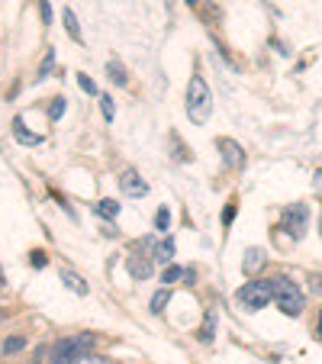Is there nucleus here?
<instances>
[{"label": "nucleus", "instance_id": "10", "mask_svg": "<svg viewBox=\"0 0 322 364\" xmlns=\"http://www.w3.org/2000/svg\"><path fill=\"white\" fill-rule=\"evenodd\" d=\"M126 268H129V274H132V277H139V281H142V277H149L151 271H155V262H145V258L132 255L129 262H126Z\"/></svg>", "mask_w": 322, "mask_h": 364}, {"label": "nucleus", "instance_id": "33", "mask_svg": "<svg viewBox=\"0 0 322 364\" xmlns=\"http://www.w3.org/2000/svg\"><path fill=\"white\" fill-rule=\"evenodd\" d=\"M187 4H200V0H187Z\"/></svg>", "mask_w": 322, "mask_h": 364}, {"label": "nucleus", "instance_id": "27", "mask_svg": "<svg viewBox=\"0 0 322 364\" xmlns=\"http://www.w3.org/2000/svg\"><path fill=\"white\" fill-rule=\"evenodd\" d=\"M52 65H55V52H48V55H45V62H42V71H39V77H45Z\"/></svg>", "mask_w": 322, "mask_h": 364}, {"label": "nucleus", "instance_id": "2", "mask_svg": "<svg viewBox=\"0 0 322 364\" xmlns=\"http://www.w3.org/2000/svg\"><path fill=\"white\" fill-rule=\"evenodd\" d=\"M271 287H274V303L281 313H287V316H300L303 313V303H306V294H303L300 287H296L290 277H274L271 281Z\"/></svg>", "mask_w": 322, "mask_h": 364}, {"label": "nucleus", "instance_id": "3", "mask_svg": "<svg viewBox=\"0 0 322 364\" xmlns=\"http://www.w3.org/2000/svg\"><path fill=\"white\" fill-rule=\"evenodd\" d=\"M90 345L94 338L90 336H71V338H58L48 351V364H75L77 358L90 355Z\"/></svg>", "mask_w": 322, "mask_h": 364}, {"label": "nucleus", "instance_id": "31", "mask_svg": "<svg viewBox=\"0 0 322 364\" xmlns=\"http://www.w3.org/2000/svg\"><path fill=\"white\" fill-rule=\"evenodd\" d=\"M7 287V277H4V271H0V290Z\"/></svg>", "mask_w": 322, "mask_h": 364}, {"label": "nucleus", "instance_id": "15", "mask_svg": "<svg viewBox=\"0 0 322 364\" xmlns=\"http://www.w3.org/2000/svg\"><path fill=\"white\" fill-rule=\"evenodd\" d=\"M213 329H216V313H210L203 323V329H200V342H213Z\"/></svg>", "mask_w": 322, "mask_h": 364}, {"label": "nucleus", "instance_id": "1", "mask_svg": "<svg viewBox=\"0 0 322 364\" xmlns=\"http://www.w3.org/2000/svg\"><path fill=\"white\" fill-rule=\"evenodd\" d=\"M210 113H213V94L203 77L193 75L190 87H187V117H190V123L203 126L206 119H210Z\"/></svg>", "mask_w": 322, "mask_h": 364}, {"label": "nucleus", "instance_id": "7", "mask_svg": "<svg viewBox=\"0 0 322 364\" xmlns=\"http://www.w3.org/2000/svg\"><path fill=\"white\" fill-rule=\"evenodd\" d=\"M119 187H123V193H129V197H145L149 193V184H145L142 178H139V171H123V178H119Z\"/></svg>", "mask_w": 322, "mask_h": 364}, {"label": "nucleus", "instance_id": "29", "mask_svg": "<svg viewBox=\"0 0 322 364\" xmlns=\"http://www.w3.org/2000/svg\"><path fill=\"white\" fill-rule=\"evenodd\" d=\"M39 4H42V20L52 23V10H48V0H39Z\"/></svg>", "mask_w": 322, "mask_h": 364}, {"label": "nucleus", "instance_id": "35", "mask_svg": "<svg viewBox=\"0 0 322 364\" xmlns=\"http://www.w3.org/2000/svg\"><path fill=\"white\" fill-rule=\"evenodd\" d=\"M319 232H322V220H319Z\"/></svg>", "mask_w": 322, "mask_h": 364}, {"label": "nucleus", "instance_id": "26", "mask_svg": "<svg viewBox=\"0 0 322 364\" xmlns=\"http://www.w3.org/2000/svg\"><path fill=\"white\" fill-rule=\"evenodd\" d=\"M309 290H313V294H322V274H309Z\"/></svg>", "mask_w": 322, "mask_h": 364}, {"label": "nucleus", "instance_id": "13", "mask_svg": "<svg viewBox=\"0 0 322 364\" xmlns=\"http://www.w3.org/2000/svg\"><path fill=\"white\" fill-rule=\"evenodd\" d=\"M168 300H171V290H158L155 296H151V313H165V306H168Z\"/></svg>", "mask_w": 322, "mask_h": 364}, {"label": "nucleus", "instance_id": "20", "mask_svg": "<svg viewBox=\"0 0 322 364\" xmlns=\"http://www.w3.org/2000/svg\"><path fill=\"white\" fill-rule=\"evenodd\" d=\"M168 223H171V213H168V210H158V216H155V226L161 229V232H165V229H168Z\"/></svg>", "mask_w": 322, "mask_h": 364}, {"label": "nucleus", "instance_id": "6", "mask_svg": "<svg viewBox=\"0 0 322 364\" xmlns=\"http://www.w3.org/2000/svg\"><path fill=\"white\" fill-rule=\"evenodd\" d=\"M216 149L222 151V159H226L229 168H242V165H245V151H242L239 142H232V139H220V142H216Z\"/></svg>", "mask_w": 322, "mask_h": 364}, {"label": "nucleus", "instance_id": "22", "mask_svg": "<svg viewBox=\"0 0 322 364\" xmlns=\"http://www.w3.org/2000/svg\"><path fill=\"white\" fill-rule=\"evenodd\" d=\"M75 364H110L107 358H100V355H84V358H77Z\"/></svg>", "mask_w": 322, "mask_h": 364}, {"label": "nucleus", "instance_id": "32", "mask_svg": "<svg viewBox=\"0 0 322 364\" xmlns=\"http://www.w3.org/2000/svg\"><path fill=\"white\" fill-rule=\"evenodd\" d=\"M0 323H4V309H0Z\"/></svg>", "mask_w": 322, "mask_h": 364}, {"label": "nucleus", "instance_id": "14", "mask_svg": "<svg viewBox=\"0 0 322 364\" xmlns=\"http://www.w3.org/2000/svg\"><path fill=\"white\" fill-rule=\"evenodd\" d=\"M14 129H16V142H23V145H36V142H39V136H29V129H23V119H16Z\"/></svg>", "mask_w": 322, "mask_h": 364}, {"label": "nucleus", "instance_id": "30", "mask_svg": "<svg viewBox=\"0 0 322 364\" xmlns=\"http://www.w3.org/2000/svg\"><path fill=\"white\" fill-rule=\"evenodd\" d=\"M33 264H36V268H42V264H45V255H42V252H33Z\"/></svg>", "mask_w": 322, "mask_h": 364}, {"label": "nucleus", "instance_id": "9", "mask_svg": "<svg viewBox=\"0 0 322 364\" xmlns=\"http://www.w3.org/2000/svg\"><path fill=\"white\" fill-rule=\"evenodd\" d=\"M261 268H264V252H261V248H248V252H245V262H242V271L252 277L254 271H261Z\"/></svg>", "mask_w": 322, "mask_h": 364}, {"label": "nucleus", "instance_id": "25", "mask_svg": "<svg viewBox=\"0 0 322 364\" xmlns=\"http://www.w3.org/2000/svg\"><path fill=\"white\" fill-rule=\"evenodd\" d=\"M77 84H81L84 90H87V94H97V87H94V81H90L87 75H77Z\"/></svg>", "mask_w": 322, "mask_h": 364}, {"label": "nucleus", "instance_id": "18", "mask_svg": "<svg viewBox=\"0 0 322 364\" xmlns=\"http://www.w3.org/2000/svg\"><path fill=\"white\" fill-rule=\"evenodd\" d=\"M107 71H110V77L117 84H126V71H123V65H119V62H110V68H107Z\"/></svg>", "mask_w": 322, "mask_h": 364}, {"label": "nucleus", "instance_id": "17", "mask_svg": "<svg viewBox=\"0 0 322 364\" xmlns=\"http://www.w3.org/2000/svg\"><path fill=\"white\" fill-rule=\"evenodd\" d=\"M65 26H68L71 39H81V29H77V20H75V10H65Z\"/></svg>", "mask_w": 322, "mask_h": 364}, {"label": "nucleus", "instance_id": "12", "mask_svg": "<svg viewBox=\"0 0 322 364\" xmlns=\"http://www.w3.org/2000/svg\"><path fill=\"white\" fill-rule=\"evenodd\" d=\"M97 213L107 216V220H117V216H119V203H117V200H100V203H97Z\"/></svg>", "mask_w": 322, "mask_h": 364}, {"label": "nucleus", "instance_id": "4", "mask_svg": "<svg viewBox=\"0 0 322 364\" xmlns=\"http://www.w3.org/2000/svg\"><path fill=\"white\" fill-rule=\"evenodd\" d=\"M271 300H274V287H271V281H248L245 287H239V303L245 309H252V313L264 309Z\"/></svg>", "mask_w": 322, "mask_h": 364}, {"label": "nucleus", "instance_id": "11", "mask_svg": "<svg viewBox=\"0 0 322 364\" xmlns=\"http://www.w3.org/2000/svg\"><path fill=\"white\" fill-rule=\"evenodd\" d=\"M62 281L68 284V290H75V294H87V284H84V277H77L75 271H62Z\"/></svg>", "mask_w": 322, "mask_h": 364}, {"label": "nucleus", "instance_id": "28", "mask_svg": "<svg viewBox=\"0 0 322 364\" xmlns=\"http://www.w3.org/2000/svg\"><path fill=\"white\" fill-rule=\"evenodd\" d=\"M313 191H316V193H319V197H322V168H319V171L313 174Z\"/></svg>", "mask_w": 322, "mask_h": 364}, {"label": "nucleus", "instance_id": "23", "mask_svg": "<svg viewBox=\"0 0 322 364\" xmlns=\"http://www.w3.org/2000/svg\"><path fill=\"white\" fill-rule=\"evenodd\" d=\"M100 107H103V117H107V119H113V100H110V97H107V94L100 97Z\"/></svg>", "mask_w": 322, "mask_h": 364}, {"label": "nucleus", "instance_id": "5", "mask_svg": "<svg viewBox=\"0 0 322 364\" xmlns=\"http://www.w3.org/2000/svg\"><path fill=\"white\" fill-rule=\"evenodd\" d=\"M281 223H284V229H287V235L290 239H303L306 235V226H309V206H303V203H294V206H287L281 213Z\"/></svg>", "mask_w": 322, "mask_h": 364}, {"label": "nucleus", "instance_id": "8", "mask_svg": "<svg viewBox=\"0 0 322 364\" xmlns=\"http://www.w3.org/2000/svg\"><path fill=\"white\" fill-rule=\"evenodd\" d=\"M174 258V242H171V235H165V239L158 242H151V262H171Z\"/></svg>", "mask_w": 322, "mask_h": 364}, {"label": "nucleus", "instance_id": "34", "mask_svg": "<svg viewBox=\"0 0 322 364\" xmlns=\"http://www.w3.org/2000/svg\"><path fill=\"white\" fill-rule=\"evenodd\" d=\"M319 338H322V323H319Z\"/></svg>", "mask_w": 322, "mask_h": 364}, {"label": "nucleus", "instance_id": "21", "mask_svg": "<svg viewBox=\"0 0 322 364\" xmlns=\"http://www.w3.org/2000/svg\"><path fill=\"white\" fill-rule=\"evenodd\" d=\"M181 277H184V271H181V268H168L165 274H161V281H165V284H174V281H181Z\"/></svg>", "mask_w": 322, "mask_h": 364}, {"label": "nucleus", "instance_id": "24", "mask_svg": "<svg viewBox=\"0 0 322 364\" xmlns=\"http://www.w3.org/2000/svg\"><path fill=\"white\" fill-rule=\"evenodd\" d=\"M232 220H235V203H226V210H222V226H229Z\"/></svg>", "mask_w": 322, "mask_h": 364}, {"label": "nucleus", "instance_id": "16", "mask_svg": "<svg viewBox=\"0 0 322 364\" xmlns=\"http://www.w3.org/2000/svg\"><path fill=\"white\" fill-rule=\"evenodd\" d=\"M23 345H26V338H23V336H10L7 342H4V355H16Z\"/></svg>", "mask_w": 322, "mask_h": 364}, {"label": "nucleus", "instance_id": "19", "mask_svg": "<svg viewBox=\"0 0 322 364\" xmlns=\"http://www.w3.org/2000/svg\"><path fill=\"white\" fill-rule=\"evenodd\" d=\"M62 113H65V97H55V103H52L48 117H52V119H62Z\"/></svg>", "mask_w": 322, "mask_h": 364}]
</instances>
